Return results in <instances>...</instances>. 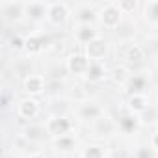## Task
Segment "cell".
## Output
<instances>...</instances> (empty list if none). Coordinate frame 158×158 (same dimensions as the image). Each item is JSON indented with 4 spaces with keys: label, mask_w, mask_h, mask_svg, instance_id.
<instances>
[{
    "label": "cell",
    "mask_w": 158,
    "mask_h": 158,
    "mask_svg": "<svg viewBox=\"0 0 158 158\" xmlns=\"http://www.w3.org/2000/svg\"><path fill=\"white\" fill-rule=\"evenodd\" d=\"M54 149L56 151H61V152H69V151H74L76 147V138L73 134H67V136H61V138H56L52 141Z\"/></svg>",
    "instance_id": "44dd1931"
},
{
    "label": "cell",
    "mask_w": 158,
    "mask_h": 158,
    "mask_svg": "<svg viewBox=\"0 0 158 158\" xmlns=\"http://www.w3.org/2000/svg\"><path fill=\"white\" fill-rule=\"evenodd\" d=\"M97 37H101V34H99V30L95 26H91V24H76L74 39H76V43H80L82 47H86L88 43L95 41Z\"/></svg>",
    "instance_id": "7c38bea8"
},
{
    "label": "cell",
    "mask_w": 158,
    "mask_h": 158,
    "mask_svg": "<svg viewBox=\"0 0 158 158\" xmlns=\"http://www.w3.org/2000/svg\"><path fill=\"white\" fill-rule=\"evenodd\" d=\"M45 88H47V80L41 74H26L23 80V91L28 97H35V95L43 93Z\"/></svg>",
    "instance_id": "30bf717a"
},
{
    "label": "cell",
    "mask_w": 158,
    "mask_h": 158,
    "mask_svg": "<svg viewBox=\"0 0 158 158\" xmlns=\"http://www.w3.org/2000/svg\"><path fill=\"white\" fill-rule=\"evenodd\" d=\"M45 130H47L48 136H52L56 139V138H61V136L71 134L73 121L67 115H50L47 119V123H45Z\"/></svg>",
    "instance_id": "3957f363"
},
{
    "label": "cell",
    "mask_w": 158,
    "mask_h": 158,
    "mask_svg": "<svg viewBox=\"0 0 158 158\" xmlns=\"http://www.w3.org/2000/svg\"><path fill=\"white\" fill-rule=\"evenodd\" d=\"M123 23V11L117 2H106L99 8V24L106 30H115Z\"/></svg>",
    "instance_id": "6da1fadb"
},
{
    "label": "cell",
    "mask_w": 158,
    "mask_h": 158,
    "mask_svg": "<svg viewBox=\"0 0 158 158\" xmlns=\"http://www.w3.org/2000/svg\"><path fill=\"white\" fill-rule=\"evenodd\" d=\"M110 80L115 84V86H127V82L130 80V71H128V67L125 65V63H117V65H114L112 69H110Z\"/></svg>",
    "instance_id": "e0dca14e"
},
{
    "label": "cell",
    "mask_w": 158,
    "mask_h": 158,
    "mask_svg": "<svg viewBox=\"0 0 158 158\" xmlns=\"http://www.w3.org/2000/svg\"><path fill=\"white\" fill-rule=\"evenodd\" d=\"M104 76H106V67H104L101 61H91V65H89L88 73L84 74L86 80H88V82H93V84H97V82L104 80Z\"/></svg>",
    "instance_id": "d6986e66"
},
{
    "label": "cell",
    "mask_w": 158,
    "mask_h": 158,
    "mask_svg": "<svg viewBox=\"0 0 158 158\" xmlns=\"http://www.w3.org/2000/svg\"><path fill=\"white\" fill-rule=\"evenodd\" d=\"M136 158H154V151H152V147L139 149V151L136 152Z\"/></svg>",
    "instance_id": "484cf974"
},
{
    "label": "cell",
    "mask_w": 158,
    "mask_h": 158,
    "mask_svg": "<svg viewBox=\"0 0 158 158\" xmlns=\"http://www.w3.org/2000/svg\"><path fill=\"white\" fill-rule=\"evenodd\" d=\"M24 10H26V17L30 21H43L47 19V11H48V2H24Z\"/></svg>",
    "instance_id": "9a60e30c"
},
{
    "label": "cell",
    "mask_w": 158,
    "mask_h": 158,
    "mask_svg": "<svg viewBox=\"0 0 158 158\" xmlns=\"http://www.w3.org/2000/svg\"><path fill=\"white\" fill-rule=\"evenodd\" d=\"M89 65H91V60L84 54V50L82 52H71L67 58H65V69L71 73V74H78V76H84L86 73H88V69H89Z\"/></svg>",
    "instance_id": "277c9868"
},
{
    "label": "cell",
    "mask_w": 158,
    "mask_h": 158,
    "mask_svg": "<svg viewBox=\"0 0 158 158\" xmlns=\"http://www.w3.org/2000/svg\"><path fill=\"white\" fill-rule=\"evenodd\" d=\"M154 152H156V154H158V147H156V149H154Z\"/></svg>",
    "instance_id": "f546056e"
},
{
    "label": "cell",
    "mask_w": 158,
    "mask_h": 158,
    "mask_svg": "<svg viewBox=\"0 0 158 158\" xmlns=\"http://www.w3.org/2000/svg\"><path fill=\"white\" fill-rule=\"evenodd\" d=\"M47 43H48V39L43 34L32 32V34H28L24 37V52L28 56H37V54H41L47 48Z\"/></svg>",
    "instance_id": "9c48e42d"
},
{
    "label": "cell",
    "mask_w": 158,
    "mask_h": 158,
    "mask_svg": "<svg viewBox=\"0 0 158 158\" xmlns=\"http://www.w3.org/2000/svg\"><path fill=\"white\" fill-rule=\"evenodd\" d=\"M8 45H10V48H11V50L21 52V50H24V37H23L21 34H15V35H11V37H10Z\"/></svg>",
    "instance_id": "d4e9b609"
},
{
    "label": "cell",
    "mask_w": 158,
    "mask_h": 158,
    "mask_svg": "<svg viewBox=\"0 0 158 158\" xmlns=\"http://www.w3.org/2000/svg\"><path fill=\"white\" fill-rule=\"evenodd\" d=\"M99 21V10L91 6H80L74 11V23L76 24H95Z\"/></svg>",
    "instance_id": "5bb4252c"
},
{
    "label": "cell",
    "mask_w": 158,
    "mask_h": 158,
    "mask_svg": "<svg viewBox=\"0 0 158 158\" xmlns=\"http://www.w3.org/2000/svg\"><path fill=\"white\" fill-rule=\"evenodd\" d=\"M84 54L91 60V61H101L102 63V60L108 56V41L101 35V37H97L95 41H91V43H88L86 47H84Z\"/></svg>",
    "instance_id": "ba28073f"
},
{
    "label": "cell",
    "mask_w": 158,
    "mask_h": 158,
    "mask_svg": "<svg viewBox=\"0 0 158 158\" xmlns=\"http://www.w3.org/2000/svg\"><path fill=\"white\" fill-rule=\"evenodd\" d=\"M104 156H106V149L101 143H91L82 152V158H104Z\"/></svg>",
    "instance_id": "603a6c76"
},
{
    "label": "cell",
    "mask_w": 158,
    "mask_h": 158,
    "mask_svg": "<svg viewBox=\"0 0 158 158\" xmlns=\"http://www.w3.org/2000/svg\"><path fill=\"white\" fill-rule=\"evenodd\" d=\"M71 19V8L65 2H48V11H47V23L54 28H61L69 23Z\"/></svg>",
    "instance_id": "7a4b0ae2"
},
{
    "label": "cell",
    "mask_w": 158,
    "mask_h": 158,
    "mask_svg": "<svg viewBox=\"0 0 158 158\" xmlns=\"http://www.w3.org/2000/svg\"><path fill=\"white\" fill-rule=\"evenodd\" d=\"M76 114H78V117H80L82 121L93 123V121H97L99 117L104 115V110H102V106H101L99 102H95V101H82L80 104L76 106Z\"/></svg>",
    "instance_id": "8992f818"
},
{
    "label": "cell",
    "mask_w": 158,
    "mask_h": 158,
    "mask_svg": "<svg viewBox=\"0 0 158 158\" xmlns=\"http://www.w3.org/2000/svg\"><path fill=\"white\" fill-rule=\"evenodd\" d=\"M143 19L151 26H158V0H149L143 4Z\"/></svg>",
    "instance_id": "ffe728a7"
},
{
    "label": "cell",
    "mask_w": 158,
    "mask_h": 158,
    "mask_svg": "<svg viewBox=\"0 0 158 158\" xmlns=\"http://www.w3.org/2000/svg\"><path fill=\"white\" fill-rule=\"evenodd\" d=\"M91 127H93L95 136H101V138H112V136H115V132L119 130L117 123H115L114 119H110L108 115L99 117L97 121L91 123Z\"/></svg>",
    "instance_id": "8fae6325"
},
{
    "label": "cell",
    "mask_w": 158,
    "mask_h": 158,
    "mask_svg": "<svg viewBox=\"0 0 158 158\" xmlns=\"http://www.w3.org/2000/svg\"><path fill=\"white\" fill-rule=\"evenodd\" d=\"M145 58H147V50L138 43H130L123 50V60L127 63H141L145 61Z\"/></svg>",
    "instance_id": "2e32d148"
},
{
    "label": "cell",
    "mask_w": 158,
    "mask_h": 158,
    "mask_svg": "<svg viewBox=\"0 0 158 158\" xmlns=\"http://www.w3.org/2000/svg\"><path fill=\"white\" fill-rule=\"evenodd\" d=\"M2 106H8V93H2Z\"/></svg>",
    "instance_id": "83f0119b"
},
{
    "label": "cell",
    "mask_w": 158,
    "mask_h": 158,
    "mask_svg": "<svg viewBox=\"0 0 158 158\" xmlns=\"http://www.w3.org/2000/svg\"><path fill=\"white\" fill-rule=\"evenodd\" d=\"M156 134H158V128H156Z\"/></svg>",
    "instance_id": "4dcf8cb0"
},
{
    "label": "cell",
    "mask_w": 158,
    "mask_h": 158,
    "mask_svg": "<svg viewBox=\"0 0 158 158\" xmlns=\"http://www.w3.org/2000/svg\"><path fill=\"white\" fill-rule=\"evenodd\" d=\"M117 6L123 11V15H130V13H134L138 10V2H136V0H119Z\"/></svg>",
    "instance_id": "cb8c5ba5"
},
{
    "label": "cell",
    "mask_w": 158,
    "mask_h": 158,
    "mask_svg": "<svg viewBox=\"0 0 158 158\" xmlns=\"http://www.w3.org/2000/svg\"><path fill=\"white\" fill-rule=\"evenodd\" d=\"M2 158H15V156H13V154H11L10 151H4V154H2Z\"/></svg>",
    "instance_id": "f1b7e54d"
},
{
    "label": "cell",
    "mask_w": 158,
    "mask_h": 158,
    "mask_svg": "<svg viewBox=\"0 0 158 158\" xmlns=\"http://www.w3.org/2000/svg\"><path fill=\"white\" fill-rule=\"evenodd\" d=\"M117 127H119V130H121L123 134H132V132H136L138 127H139V117L128 112V114H125V115L119 117Z\"/></svg>",
    "instance_id": "ac0fdd59"
},
{
    "label": "cell",
    "mask_w": 158,
    "mask_h": 158,
    "mask_svg": "<svg viewBox=\"0 0 158 158\" xmlns=\"http://www.w3.org/2000/svg\"><path fill=\"white\" fill-rule=\"evenodd\" d=\"M17 115L21 119H26V121H32L39 115L41 112V106H39V101L34 99V97H24L17 102V108H15Z\"/></svg>",
    "instance_id": "52a82bcc"
},
{
    "label": "cell",
    "mask_w": 158,
    "mask_h": 158,
    "mask_svg": "<svg viewBox=\"0 0 158 158\" xmlns=\"http://www.w3.org/2000/svg\"><path fill=\"white\" fill-rule=\"evenodd\" d=\"M0 13L6 23H21L26 17L24 2H2L0 4Z\"/></svg>",
    "instance_id": "5b68a950"
},
{
    "label": "cell",
    "mask_w": 158,
    "mask_h": 158,
    "mask_svg": "<svg viewBox=\"0 0 158 158\" xmlns=\"http://www.w3.org/2000/svg\"><path fill=\"white\" fill-rule=\"evenodd\" d=\"M145 84H147L145 76L134 74V76H130V80L127 82V88H128L130 95H132V93H143V89H145Z\"/></svg>",
    "instance_id": "7402d4cb"
},
{
    "label": "cell",
    "mask_w": 158,
    "mask_h": 158,
    "mask_svg": "<svg viewBox=\"0 0 158 158\" xmlns=\"http://www.w3.org/2000/svg\"><path fill=\"white\" fill-rule=\"evenodd\" d=\"M28 158H47V156H45V154H43L41 151H35V152H32V154H30Z\"/></svg>",
    "instance_id": "4316f807"
},
{
    "label": "cell",
    "mask_w": 158,
    "mask_h": 158,
    "mask_svg": "<svg viewBox=\"0 0 158 158\" xmlns=\"http://www.w3.org/2000/svg\"><path fill=\"white\" fill-rule=\"evenodd\" d=\"M151 104H149V97L145 93H132L128 95V101H127V110L134 115H141L145 110H149Z\"/></svg>",
    "instance_id": "4fadbf2b"
}]
</instances>
